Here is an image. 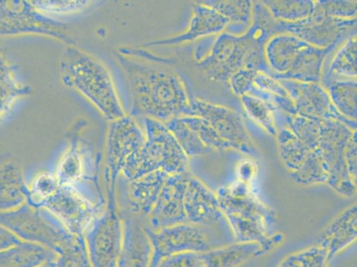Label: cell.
I'll return each mask as SVG.
<instances>
[{
    "label": "cell",
    "instance_id": "obj_30",
    "mask_svg": "<svg viewBox=\"0 0 357 267\" xmlns=\"http://www.w3.org/2000/svg\"><path fill=\"white\" fill-rule=\"evenodd\" d=\"M55 267H92L84 236L73 234L56 253Z\"/></svg>",
    "mask_w": 357,
    "mask_h": 267
},
{
    "label": "cell",
    "instance_id": "obj_38",
    "mask_svg": "<svg viewBox=\"0 0 357 267\" xmlns=\"http://www.w3.org/2000/svg\"><path fill=\"white\" fill-rule=\"evenodd\" d=\"M208 252L181 253L162 259L155 267H211Z\"/></svg>",
    "mask_w": 357,
    "mask_h": 267
},
{
    "label": "cell",
    "instance_id": "obj_43",
    "mask_svg": "<svg viewBox=\"0 0 357 267\" xmlns=\"http://www.w3.org/2000/svg\"><path fill=\"white\" fill-rule=\"evenodd\" d=\"M26 242L19 239L15 234L0 226V252L10 249V247L22 245Z\"/></svg>",
    "mask_w": 357,
    "mask_h": 267
},
{
    "label": "cell",
    "instance_id": "obj_16",
    "mask_svg": "<svg viewBox=\"0 0 357 267\" xmlns=\"http://www.w3.org/2000/svg\"><path fill=\"white\" fill-rule=\"evenodd\" d=\"M144 140V134L132 117L125 116L112 122L107 138L106 161L112 185L126 159L142 148Z\"/></svg>",
    "mask_w": 357,
    "mask_h": 267
},
{
    "label": "cell",
    "instance_id": "obj_17",
    "mask_svg": "<svg viewBox=\"0 0 357 267\" xmlns=\"http://www.w3.org/2000/svg\"><path fill=\"white\" fill-rule=\"evenodd\" d=\"M190 177L189 171L169 175L155 206L149 215L147 227L149 229L158 231L165 227L189 223L185 213L184 196Z\"/></svg>",
    "mask_w": 357,
    "mask_h": 267
},
{
    "label": "cell",
    "instance_id": "obj_40",
    "mask_svg": "<svg viewBox=\"0 0 357 267\" xmlns=\"http://www.w3.org/2000/svg\"><path fill=\"white\" fill-rule=\"evenodd\" d=\"M324 14L340 19L356 18L357 2L353 0H320L317 1Z\"/></svg>",
    "mask_w": 357,
    "mask_h": 267
},
{
    "label": "cell",
    "instance_id": "obj_37",
    "mask_svg": "<svg viewBox=\"0 0 357 267\" xmlns=\"http://www.w3.org/2000/svg\"><path fill=\"white\" fill-rule=\"evenodd\" d=\"M59 187L56 175L41 173L35 178L31 190H29L27 203L38 208L42 201L50 197Z\"/></svg>",
    "mask_w": 357,
    "mask_h": 267
},
{
    "label": "cell",
    "instance_id": "obj_2",
    "mask_svg": "<svg viewBox=\"0 0 357 267\" xmlns=\"http://www.w3.org/2000/svg\"><path fill=\"white\" fill-rule=\"evenodd\" d=\"M60 77L68 87L77 90L109 122L126 116L108 68L81 48L68 45L61 55Z\"/></svg>",
    "mask_w": 357,
    "mask_h": 267
},
{
    "label": "cell",
    "instance_id": "obj_33",
    "mask_svg": "<svg viewBox=\"0 0 357 267\" xmlns=\"http://www.w3.org/2000/svg\"><path fill=\"white\" fill-rule=\"evenodd\" d=\"M241 97V102L246 113L253 122L261 127L266 132L271 136H277L278 124L275 119V110L264 101L250 94Z\"/></svg>",
    "mask_w": 357,
    "mask_h": 267
},
{
    "label": "cell",
    "instance_id": "obj_27",
    "mask_svg": "<svg viewBox=\"0 0 357 267\" xmlns=\"http://www.w3.org/2000/svg\"><path fill=\"white\" fill-rule=\"evenodd\" d=\"M324 89L337 112L345 118L356 122L357 85L356 80H326Z\"/></svg>",
    "mask_w": 357,
    "mask_h": 267
},
{
    "label": "cell",
    "instance_id": "obj_23",
    "mask_svg": "<svg viewBox=\"0 0 357 267\" xmlns=\"http://www.w3.org/2000/svg\"><path fill=\"white\" fill-rule=\"evenodd\" d=\"M337 44L322 48L307 44L298 52L290 69L284 74L271 76L277 80H294L298 82L319 83L322 77L324 59Z\"/></svg>",
    "mask_w": 357,
    "mask_h": 267
},
{
    "label": "cell",
    "instance_id": "obj_12",
    "mask_svg": "<svg viewBox=\"0 0 357 267\" xmlns=\"http://www.w3.org/2000/svg\"><path fill=\"white\" fill-rule=\"evenodd\" d=\"M279 155L296 183L326 184L328 173L322 159L303 144L287 127L278 130Z\"/></svg>",
    "mask_w": 357,
    "mask_h": 267
},
{
    "label": "cell",
    "instance_id": "obj_21",
    "mask_svg": "<svg viewBox=\"0 0 357 267\" xmlns=\"http://www.w3.org/2000/svg\"><path fill=\"white\" fill-rule=\"evenodd\" d=\"M229 22L222 15L214 9L202 4L200 1L193 5V15L191 18L189 28L183 34L174 36L165 40L155 41L151 43L145 44L146 47L149 45H170L188 43L207 36L220 34L225 28L228 27Z\"/></svg>",
    "mask_w": 357,
    "mask_h": 267
},
{
    "label": "cell",
    "instance_id": "obj_22",
    "mask_svg": "<svg viewBox=\"0 0 357 267\" xmlns=\"http://www.w3.org/2000/svg\"><path fill=\"white\" fill-rule=\"evenodd\" d=\"M357 237L356 205L347 208L334 218L319 238L318 246L326 252L328 262L355 243Z\"/></svg>",
    "mask_w": 357,
    "mask_h": 267
},
{
    "label": "cell",
    "instance_id": "obj_15",
    "mask_svg": "<svg viewBox=\"0 0 357 267\" xmlns=\"http://www.w3.org/2000/svg\"><path fill=\"white\" fill-rule=\"evenodd\" d=\"M294 104L296 115L312 120H333L356 130V122L342 116L333 106L329 94L322 85L279 80Z\"/></svg>",
    "mask_w": 357,
    "mask_h": 267
},
{
    "label": "cell",
    "instance_id": "obj_20",
    "mask_svg": "<svg viewBox=\"0 0 357 267\" xmlns=\"http://www.w3.org/2000/svg\"><path fill=\"white\" fill-rule=\"evenodd\" d=\"M122 220V247L116 267H149L153 250L145 226L139 218L125 216Z\"/></svg>",
    "mask_w": 357,
    "mask_h": 267
},
{
    "label": "cell",
    "instance_id": "obj_25",
    "mask_svg": "<svg viewBox=\"0 0 357 267\" xmlns=\"http://www.w3.org/2000/svg\"><path fill=\"white\" fill-rule=\"evenodd\" d=\"M29 189L19 166L8 162L0 167V212L14 210L27 203Z\"/></svg>",
    "mask_w": 357,
    "mask_h": 267
},
{
    "label": "cell",
    "instance_id": "obj_32",
    "mask_svg": "<svg viewBox=\"0 0 357 267\" xmlns=\"http://www.w3.org/2000/svg\"><path fill=\"white\" fill-rule=\"evenodd\" d=\"M164 124L173 134L175 139L177 140L178 144L183 148L188 158H193L196 156L212 152L203 144L197 133L183 122L181 117L172 119Z\"/></svg>",
    "mask_w": 357,
    "mask_h": 267
},
{
    "label": "cell",
    "instance_id": "obj_8",
    "mask_svg": "<svg viewBox=\"0 0 357 267\" xmlns=\"http://www.w3.org/2000/svg\"><path fill=\"white\" fill-rule=\"evenodd\" d=\"M356 131L337 120H321L319 140L314 152L326 166V184L345 197H352L356 192V183L350 177L345 159L347 142Z\"/></svg>",
    "mask_w": 357,
    "mask_h": 267
},
{
    "label": "cell",
    "instance_id": "obj_34",
    "mask_svg": "<svg viewBox=\"0 0 357 267\" xmlns=\"http://www.w3.org/2000/svg\"><path fill=\"white\" fill-rule=\"evenodd\" d=\"M181 119L190 129L197 133L201 141L211 152H220L232 150L229 143L224 141L206 120L199 116H183Z\"/></svg>",
    "mask_w": 357,
    "mask_h": 267
},
{
    "label": "cell",
    "instance_id": "obj_24",
    "mask_svg": "<svg viewBox=\"0 0 357 267\" xmlns=\"http://www.w3.org/2000/svg\"><path fill=\"white\" fill-rule=\"evenodd\" d=\"M307 43L290 34L274 36L266 44L264 53L271 76L287 73L291 64Z\"/></svg>",
    "mask_w": 357,
    "mask_h": 267
},
{
    "label": "cell",
    "instance_id": "obj_14",
    "mask_svg": "<svg viewBox=\"0 0 357 267\" xmlns=\"http://www.w3.org/2000/svg\"><path fill=\"white\" fill-rule=\"evenodd\" d=\"M38 208L50 211L68 232L77 236H84L96 218L95 208L73 185H60Z\"/></svg>",
    "mask_w": 357,
    "mask_h": 267
},
{
    "label": "cell",
    "instance_id": "obj_13",
    "mask_svg": "<svg viewBox=\"0 0 357 267\" xmlns=\"http://www.w3.org/2000/svg\"><path fill=\"white\" fill-rule=\"evenodd\" d=\"M84 233L92 267H116L123 240L122 221L118 215L110 210L96 217Z\"/></svg>",
    "mask_w": 357,
    "mask_h": 267
},
{
    "label": "cell",
    "instance_id": "obj_26",
    "mask_svg": "<svg viewBox=\"0 0 357 267\" xmlns=\"http://www.w3.org/2000/svg\"><path fill=\"white\" fill-rule=\"evenodd\" d=\"M55 259L54 252L30 243L0 252V267H38Z\"/></svg>",
    "mask_w": 357,
    "mask_h": 267
},
{
    "label": "cell",
    "instance_id": "obj_3",
    "mask_svg": "<svg viewBox=\"0 0 357 267\" xmlns=\"http://www.w3.org/2000/svg\"><path fill=\"white\" fill-rule=\"evenodd\" d=\"M217 197L236 243H259L266 253L283 243L284 236L275 233L274 211L253 196L248 188L242 185L222 188Z\"/></svg>",
    "mask_w": 357,
    "mask_h": 267
},
{
    "label": "cell",
    "instance_id": "obj_41",
    "mask_svg": "<svg viewBox=\"0 0 357 267\" xmlns=\"http://www.w3.org/2000/svg\"><path fill=\"white\" fill-rule=\"evenodd\" d=\"M256 71L241 70L233 75L229 81L234 94L242 96L248 94L252 86Z\"/></svg>",
    "mask_w": 357,
    "mask_h": 267
},
{
    "label": "cell",
    "instance_id": "obj_11",
    "mask_svg": "<svg viewBox=\"0 0 357 267\" xmlns=\"http://www.w3.org/2000/svg\"><path fill=\"white\" fill-rule=\"evenodd\" d=\"M190 107L191 116H199L206 120L220 138L229 143L232 150L257 156L258 149L242 117L236 110L199 99L190 100Z\"/></svg>",
    "mask_w": 357,
    "mask_h": 267
},
{
    "label": "cell",
    "instance_id": "obj_35",
    "mask_svg": "<svg viewBox=\"0 0 357 267\" xmlns=\"http://www.w3.org/2000/svg\"><path fill=\"white\" fill-rule=\"evenodd\" d=\"M84 164L82 156L76 148L70 149L63 155L58 166L56 178L60 185H73L83 177Z\"/></svg>",
    "mask_w": 357,
    "mask_h": 267
},
{
    "label": "cell",
    "instance_id": "obj_31",
    "mask_svg": "<svg viewBox=\"0 0 357 267\" xmlns=\"http://www.w3.org/2000/svg\"><path fill=\"white\" fill-rule=\"evenodd\" d=\"M200 2L218 12L229 24L248 26L251 22L253 2L250 0H204Z\"/></svg>",
    "mask_w": 357,
    "mask_h": 267
},
{
    "label": "cell",
    "instance_id": "obj_9",
    "mask_svg": "<svg viewBox=\"0 0 357 267\" xmlns=\"http://www.w3.org/2000/svg\"><path fill=\"white\" fill-rule=\"evenodd\" d=\"M69 28L38 11L31 1H0V36L44 35L73 45Z\"/></svg>",
    "mask_w": 357,
    "mask_h": 267
},
{
    "label": "cell",
    "instance_id": "obj_6",
    "mask_svg": "<svg viewBox=\"0 0 357 267\" xmlns=\"http://www.w3.org/2000/svg\"><path fill=\"white\" fill-rule=\"evenodd\" d=\"M0 226L24 242L38 244L55 254L73 236L50 211L29 203L0 212Z\"/></svg>",
    "mask_w": 357,
    "mask_h": 267
},
{
    "label": "cell",
    "instance_id": "obj_36",
    "mask_svg": "<svg viewBox=\"0 0 357 267\" xmlns=\"http://www.w3.org/2000/svg\"><path fill=\"white\" fill-rule=\"evenodd\" d=\"M328 263L326 252L317 245L291 254L278 267H326Z\"/></svg>",
    "mask_w": 357,
    "mask_h": 267
},
{
    "label": "cell",
    "instance_id": "obj_1",
    "mask_svg": "<svg viewBox=\"0 0 357 267\" xmlns=\"http://www.w3.org/2000/svg\"><path fill=\"white\" fill-rule=\"evenodd\" d=\"M128 79L130 115L165 123L191 116L190 99L180 75L142 58L118 55Z\"/></svg>",
    "mask_w": 357,
    "mask_h": 267
},
{
    "label": "cell",
    "instance_id": "obj_44",
    "mask_svg": "<svg viewBox=\"0 0 357 267\" xmlns=\"http://www.w3.org/2000/svg\"><path fill=\"white\" fill-rule=\"evenodd\" d=\"M38 267H55L54 266V261H48L45 262L44 264H42L41 266Z\"/></svg>",
    "mask_w": 357,
    "mask_h": 267
},
{
    "label": "cell",
    "instance_id": "obj_10",
    "mask_svg": "<svg viewBox=\"0 0 357 267\" xmlns=\"http://www.w3.org/2000/svg\"><path fill=\"white\" fill-rule=\"evenodd\" d=\"M278 22L282 34H293L307 44L322 48L339 44L349 32L356 31V18L331 17L324 14L317 1L307 18L295 22Z\"/></svg>",
    "mask_w": 357,
    "mask_h": 267
},
{
    "label": "cell",
    "instance_id": "obj_5",
    "mask_svg": "<svg viewBox=\"0 0 357 267\" xmlns=\"http://www.w3.org/2000/svg\"><path fill=\"white\" fill-rule=\"evenodd\" d=\"M266 43L249 30L236 36L222 32L213 41L208 55L197 66L214 82L227 83L234 74L241 70L269 73L266 60Z\"/></svg>",
    "mask_w": 357,
    "mask_h": 267
},
{
    "label": "cell",
    "instance_id": "obj_19",
    "mask_svg": "<svg viewBox=\"0 0 357 267\" xmlns=\"http://www.w3.org/2000/svg\"><path fill=\"white\" fill-rule=\"evenodd\" d=\"M169 175L163 171L144 175L135 180H126L123 200L128 213L134 217H149Z\"/></svg>",
    "mask_w": 357,
    "mask_h": 267
},
{
    "label": "cell",
    "instance_id": "obj_18",
    "mask_svg": "<svg viewBox=\"0 0 357 267\" xmlns=\"http://www.w3.org/2000/svg\"><path fill=\"white\" fill-rule=\"evenodd\" d=\"M184 208L188 222L190 224L220 230L230 229L217 194L192 175L185 192Z\"/></svg>",
    "mask_w": 357,
    "mask_h": 267
},
{
    "label": "cell",
    "instance_id": "obj_29",
    "mask_svg": "<svg viewBox=\"0 0 357 267\" xmlns=\"http://www.w3.org/2000/svg\"><path fill=\"white\" fill-rule=\"evenodd\" d=\"M262 4L274 19L284 22H295L306 19L312 13V0H264Z\"/></svg>",
    "mask_w": 357,
    "mask_h": 267
},
{
    "label": "cell",
    "instance_id": "obj_28",
    "mask_svg": "<svg viewBox=\"0 0 357 267\" xmlns=\"http://www.w3.org/2000/svg\"><path fill=\"white\" fill-rule=\"evenodd\" d=\"M356 34L350 36L346 43L334 57L326 80H355L356 78L357 47Z\"/></svg>",
    "mask_w": 357,
    "mask_h": 267
},
{
    "label": "cell",
    "instance_id": "obj_4",
    "mask_svg": "<svg viewBox=\"0 0 357 267\" xmlns=\"http://www.w3.org/2000/svg\"><path fill=\"white\" fill-rule=\"evenodd\" d=\"M145 140L142 148L126 159L122 174L126 180L163 171L169 175L185 173L189 158L164 123L144 119Z\"/></svg>",
    "mask_w": 357,
    "mask_h": 267
},
{
    "label": "cell",
    "instance_id": "obj_7",
    "mask_svg": "<svg viewBox=\"0 0 357 267\" xmlns=\"http://www.w3.org/2000/svg\"><path fill=\"white\" fill-rule=\"evenodd\" d=\"M144 226L153 250L149 267H155L164 257L175 254L207 252L231 243L220 239V229L190 223L176 224L158 231Z\"/></svg>",
    "mask_w": 357,
    "mask_h": 267
},
{
    "label": "cell",
    "instance_id": "obj_39",
    "mask_svg": "<svg viewBox=\"0 0 357 267\" xmlns=\"http://www.w3.org/2000/svg\"><path fill=\"white\" fill-rule=\"evenodd\" d=\"M91 1H31V4L38 11L47 16L50 15L73 14L84 10L90 5Z\"/></svg>",
    "mask_w": 357,
    "mask_h": 267
},
{
    "label": "cell",
    "instance_id": "obj_42",
    "mask_svg": "<svg viewBox=\"0 0 357 267\" xmlns=\"http://www.w3.org/2000/svg\"><path fill=\"white\" fill-rule=\"evenodd\" d=\"M345 159L350 177L356 183V131L353 134L351 138L347 142L345 150Z\"/></svg>",
    "mask_w": 357,
    "mask_h": 267
}]
</instances>
